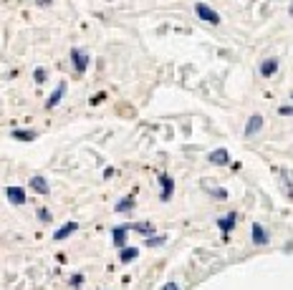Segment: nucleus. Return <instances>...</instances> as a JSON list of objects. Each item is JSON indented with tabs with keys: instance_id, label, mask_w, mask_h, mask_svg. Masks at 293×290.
<instances>
[{
	"instance_id": "nucleus-1",
	"label": "nucleus",
	"mask_w": 293,
	"mask_h": 290,
	"mask_svg": "<svg viewBox=\"0 0 293 290\" xmlns=\"http://www.w3.org/2000/svg\"><path fill=\"white\" fill-rule=\"evenodd\" d=\"M195 15L200 18V20H205V23H210V26H220V13L215 10V8H210L207 3H195Z\"/></svg>"
},
{
	"instance_id": "nucleus-2",
	"label": "nucleus",
	"mask_w": 293,
	"mask_h": 290,
	"mask_svg": "<svg viewBox=\"0 0 293 290\" xmlns=\"http://www.w3.org/2000/svg\"><path fill=\"white\" fill-rule=\"evenodd\" d=\"M71 63H73V71L78 76H83V73H86V69H89V63H91V56L83 51V48H71Z\"/></svg>"
},
{
	"instance_id": "nucleus-3",
	"label": "nucleus",
	"mask_w": 293,
	"mask_h": 290,
	"mask_svg": "<svg viewBox=\"0 0 293 290\" xmlns=\"http://www.w3.org/2000/svg\"><path fill=\"white\" fill-rule=\"evenodd\" d=\"M278 69H281L278 56H268V58H263V61L258 63V73H260L263 78H273V76L278 73Z\"/></svg>"
},
{
	"instance_id": "nucleus-4",
	"label": "nucleus",
	"mask_w": 293,
	"mask_h": 290,
	"mask_svg": "<svg viewBox=\"0 0 293 290\" xmlns=\"http://www.w3.org/2000/svg\"><path fill=\"white\" fill-rule=\"evenodd\" d=\"M260 129H263V114H253V116H248V121H245L243 137L253 139V137H258V134H260Z\"/></svg>"
},
{
	"instance_id": "nucleus-5",
	"label": "nucleus",
	"mask_w": 293,
	"mask_h": 290,
	"mask_svg": "<svg viewBox=\"0 0 293 290\" xmlns=\"http://www.w3.org/2000/svg\"><path fill=\"white\" fill-rule=\"evenodd\" d=\"M157 180H159V187H162V192H159V199H162V202H170V199H172V194H175V180H172L170 174H159Z\"/></svg>"
},
{
	"instance_id": "nucleus-6",
	"label": "nucleus",
	"mask_w": 293,
	"mask_h": 290,
	"mask_svg": "<svg viewBox=\"0 0 293 290\" xmlns=\"http://www.w3.org/2000/svg\"><path fill=\"white\" fill-rule=\"evenodd\" d=\"M5 197H8V202L15 205V207L26 205V199H28V197H26V189H23V187H15V184H13V187H5Z\"/></svg>"
},
{
	"instance_id": "nucleus-7",
	"label": "nucleus",
	"mask_w": 293,
	"mask_h": 290,
	"mask_svg": "<svg viewBox=\"0 0 293 290\" xmlns=\"http://www.w3.org/2000/svg\"><path fill=\"white\" fill-rule=\"evenodd\" d=\"M66 88H69V86H66V81H61V83L53 88V94L46 99V109H48V111H51V109H56L61 101H64V96H66Z\"/></svg>"
},
{
	"instance_id": "nucleus-8",
	"label": "nucleus",
	"mask_w": 293,
	"mask_h": 290,
	"mask_svg": "<svg viewBox=\"0 0 293 290\" xmlns=\"http://www.w3.org/2000/svg\"><path fill=\"white\" fill-rule=\"evenodd\" d=\"M207 162H210V164H215V167H225V164H230V151H227L225 146H220V149L210 151V157H207Z\"/></svg>"
},
{
	"instance_id": "nucleus-9",
	"label": "nucleus",
	"mask_w": 293,
	"mask_h": 290,
	"mask_svg": "<svg viewBox=\"0 0 293 290\" xmlns=\"http://www.w3.org/2000/svg\"><path fill=\"white\" fill-rule=\"evenodd\" d=\"M250 240H253V245H268V230L260 225V222H253V227H250Z\"/></svg>"
},
{
	"instance_id": "nucleus-10",
	"label": "nucleus",
	"mask_w": 293,
	"mask_h": 290,
	"mask_svg": "<svg viewBox=\"0 0 293 290\" xmlns=\"http://www.w3.org/2000/svg\"><path fill=\"white\" fill-rule=\"evenodd\" d=\"M127 235H129V225H116L111 230V240H114L116 248H124V245H127Z\"/></svg>"
},
{
	"instance_id": "nucleus-11",
	"label": "nucleus",
	"mask_w": 293,
	"mask_h": 290,
	"mask_svg": "<svg viewBox=\"0 0 293 290\" xmlns=\"http://www.w3.org/2000/svg\"><path fill=\"white\" fill-rule=\"evenodd\" d=\"M235 222H238V215H235V212H227L225 217H220V219H218V227H220V232L227 237V232L235 227Z\"/></svg>"
},
{
	"instance_id": "nucleus-12",
	"label": "nucleus",
	"mask_w": 293,
	"mask_h": 290,
	"mask_svg": "<svg viewBox=\"0 0 293 290\" xmlns=\"http://www.w3.org/2000/svg\"><path fill=\"white\" fill-rule=\"evenodd\" d=\"M10 137L15 142H36L38 139V131H33V129H13Z\"/></svg>"
},
{
	"instance_id": "nucleus-13",
	"label": "nucleus",
	"mask_w": 293,
	"mask_h": 290,
	"mask_svg": "<svg viewBox=\"0 0 293 290\" xmlns=\"http://www.w3.org/2000/svg\"><path fill=\"white\" fill-rule=\"evenodd\" d=\"M78 230V222H66V225L64 227H58L56 232H53V240L56 242H61V240H66V237H71L73 232Z\"/></svg>"
},
{
	"instance_id": "nucleus-14",
	"label": "nucleus",
	"mask_w": 293,
	"mask_h": 290,
	"mask_svg": "<svg viewBox=\"0 0 293 290\" xmlns=\"http://www.w3.org/2000/svg\"><path fill=\"white\" fill-rule=\"evenodd\" d=\"M31 189L38 192V194H48V192H51L46 177H40V174H33V177H31Z\"/></svg>"
},
{
	"instance_id": "nucleus-15",
	"label": "nucleus",
	"mask_w": 293,
	"mask_h": 290,
	"mask_svg": "<svg viewBox=\"0 0 293 290\" xmlns=\"http://www.w3.org/2000/svg\"><path fill=\"white\" fill-rule=\"evenodd\" d=\"M134 205H137V202H134V197L129 194V197L119 199V202L114 205V210H116V212H129V210H134Z\"/></svg>"
},
{
	"instance_id": "nucleus-16",
	"label": "nucleus",
	"mask_w": 293,
	"mask_h": 290,
	"mask_svg": "<svg viewBox=\"0 0 293 290\" xmlns=\"http://www.w3.org/2000/svg\"><path fill=\"white\" fill-rule=\"evenodd\" d=\"M137 257H139V250L137 248H121V253H119V260L121 262H132Z\"/></svg>"
},
{
	"instance_id": "nucleus-17",
	"label": "nucleus",
	"mask_w": 293,
	"mask_h": 290,
	"mask_svg": "<svg viewBox=\"0 0 293 290\" xmlns=\"http://www.w3.org/2000/svg\"><path fill=\"white\" fill-rule=\"evenodd\" d=\"M129 230H137V232H142V235H149V237H152L154 225H152V222H137V225H129Z\"/></svg>"
},
{
	"instance_id": "nucleus-18",
	"label": "nucleus",
	"mask_w": 293,
	"mask_h": 290,
	"mask_svg": "<svg viewBox=\"0 0 293 290\" xmlns=\"http://www.w3.org/2000/svg\"><path fill=\"white\" fill-rule=\"evenodd\" d=\"M33 81H36V83H46V81H48V71L38 66V69L33 71Z\"/></svg>"
},
{
	"instance_id": "nucleus-19",
	"label": "nucleus",
	"mask_w": 293,
	"mask_h": 290,
	"mask_svg": "<svg viewBox=\"0 0 293 290\" xmlns=\"http://www.w3.org/2000/svg\"><path fill=\"white\" fill-rule=\"evenodd\" d=\"M167 242V237L164 235H154V237H146V245L149 248H159V245H164Z\"/></svg>"
},
{
	"instance_id": "nucleus-20",
	"label": "nucleus",
	"mask_w": 293,
	"mask_h": 290,
	"mask_svg": "<svg viewBox=\"0 0 293 290\" xmlns=\"http://www.w3.org/2000/svg\"><path fill=\"white\" fill-rule=\"evenodd\" d=\"M210 194H213L215 199H227V189H225V187H215V189H210Z\"/></svg>"
},
{
	"instance_id": "nucleus-21",
	"label": "nucleus",
	"mask_w": 293,
	"mask_h": 290,
	"mask_svg": "<svg viewBox=\"0 0 293 290\" xmlns=\"http://www.w3.org/2000/svg\"><path fill=\"white\" fill-rule=\"evenodd\" d=\"M38 219H40V222H51V219H53V215H51L46 207H40V210H38Z\"/></svg>"
},
{
	"instance_id": "nucleus-22",
	"label": "nucleus",
	"mask_w": 293,
	"mask_h": 290,
	"mask_svg": "<svg viewBox=\"0 0 293 290\" xmlns=\"http://www.w3.org/2000/svg\"><path fill=\"white\" fill-rule=\"evenodd\" d=\"M278 114H281V116H293V106H281Z\"/></svg>"
},
{
	"instance_id": "nucleus-23",
	"label": "nucleus",
	"mask_w": 293,
	"mask_h": 290,
	"mask_svg": "<svg viewBox=\"0 0 293 290\" xmlns=\"http://www.w3.org/2000/svg\"><path fill=\"white\" fill-rule=\"evenodd\" d=\"M71 285H73V288H81V285H83V275H78V273H76V275L71 278Z\"/></svg>"
},
{
	"instance_id": "nucleus-24",
	"label": "nucleus",
	"mask_w": 293,
	"mask_h": 290,
	"mask_svg": "<svg viewBox=\"0 0 293 290\" xmlns=\"http://www.w3.org/2000/svg\"><path fill=\"white\" fill-rule=\"evenodd\" d=\"M104 99H107V94H104V91H101V94H96V96L91 99V106H96V104H101Z\"/></svg>"
},
{
	"instance_id": "nucleus-25",
	"label": "nucleus",
	"mask_w": 293,
	"mask_h": 290,
	"mask_svg": "<svg viewBox=\"0 0 293 290\" xmlns=\"http://www.w3.org/2000/svg\"><path fill=\"white\" fill-rule=\"evenodd\" d=\"M159 290H180V288H177V283H167V285L159 288Z\"/></svg>"
},
{
	"instance_id": "nucleus-26",
	"label": "nucleus",
	"mask_w": 293,
	"mask_h": 290,
	"mask_svg": "<svg viewBox=\"0 0 293 290\" xmlns=\"http://www.w3.org/2000/svg\"><path fill=\"white\" fill-rule=\"evenodd\" d=\"M36 3H38V5H51L53 0H36Z\"/></svg>"
},
{
	"instance_id": "nucleus-27",
	"label": "nucleus",
	"mask_w": 293,
	"mask_h": 290,
	"mask_svg": "<svg viewBox=\"0 0 293 290\" xmlns=\"http://www.w3.org/2000/svg\"><path fill=\"white\" fill-rule=\"evenodd\" d=\"M288 13H291V15H293V3H291V8H288Z\"/></svg>"
},
{
	"instance_id": "nucleus-28",
	"label": "nucleus",
	"mask_w": 293,
	"mask_h": 290,
	"mask_svg": "<svg viewBox=\"0 0 293 290\" xmlns=\"http://www.w3.org/2000/svg\"><path fill=\"white\" fill-rule=\"evenodd\" d=\"M291 101H293V91H291Z\"/></svg>"
}]
</instances>
